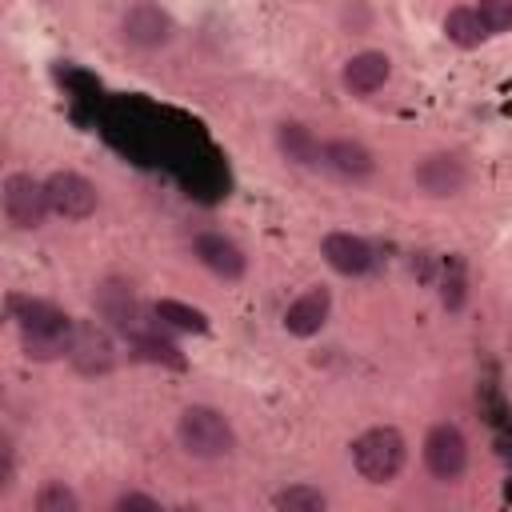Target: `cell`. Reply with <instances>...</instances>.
<instances>
[{"instance_id": "obj_1", "label": "cell", "mask_w": 512, "mask_h": 512, "mask_svg": "<svg viewBox=\"0 0 512 512\" xmlns=\"http://www.w3.org/2000/svg\"><path fill=\"white\" fill-rule=\"evenodd\" d=\"M8 316L16 324V336H20V348L28 360L48 364V360L68 356L76 316H68L60 304H52L44 296H8Z\"/></svg>"}, {"instance_id": "obj_2", "label": "cell", "mask_w": 512, "mask_h": 512, "mask_svg": "<svg viewBox=\"0 0 512 512\" xmlns=\"http://www.w3.org/2000/svg\"><path fill=\"white\" fill-rule=\"evenodd\" d=\"M176 444L184 456L216 464L236 452V428L216 404H184L176 416Z\"/></svg>"}, {"instance_id": "obj_3", "label": "cell", "mask_w": 512, "mask_h": 512, "mask_svg": "<svg viewBox=\"0 0 512 512\" xmlns=\"http://www.w3.org/2000/svg\"><path fill=\"white\" fill-rule=\"evenodd\" d=\"M352 468L364 484H392L408 464V440L396 424H372L348 444Z\"/></svg>"}, {"instance_id": "obj_4", "label": "cell", "mask_w": 512, "mask_h": 512, "mask_svg": "<svg viewBox=\"0 0 512 512\" xmlns=\"http://www.w3.org/2000/svg\"><path fill=\"white\" fill-rule=\"evenodd\" d=\"M116 32H120V44L132 48V52H164L176 44V20L164 4L156 0H132L120 20H116Z\"/></svg>"}, {"instance_id": "obj_5", "label": "cell", "mask_w": 512, "mask_h": 512, "mask_svg": "<svg viewBox=\"0 0 512 512\" xmlns=\"http://www.w3.org/2000/svg\"><path fill=\"white\" fill-rule=\"evenodd\" d=\"M420 456H424V468H428L432 480H440V484H456V480L468 472L472 444H468V436H464L460 424H452V420H436V424L424 432Z\"/></svg>"}, {"instance_id": "obj_6", "label": "cell", "mask_w": 512, "mask_h": 512, "mask_svg": "<svg viewBox=\"0 0 512 512\" xmlns=\"http://www.w3.org/2000/svg\"><path fill=\"white\" fill-rule=\"evenodd\" d=\"M0 208H4V220L16 228V232H36L44 228V220L52 216V204H48V188L40 176L32 172H8L4 184H0Z\"/></svg>"}, {"instance_id": "obj_7", "label": "cell", "mask_w": 512, "mask_h": 512, "mask_svg": "<svg viewBox=\"0 0 512 512\" xmlns=\"http://www.w3.org/2000/svg\"><path fill=\"white\" fill-rule=\"evenodd\" d=\"M112 332H116V328H108L100 316H96V320H76L64 360H68L80 376H104V372H112L116 360H120Z\"/></svg>"}, {"instance_id": "obj_8", "label": "cell", "mask_w": 512, "mask_h": 512, "mask_svg": "<svg viewBox=\"0 0 512 512\" xmlns=\"http://www.w3.org/2000/svg\"><path fill=\"white\" fill-rule=\"evenodd\" d=\"M468 180H472L468 164H464L456 152H448V148L424 152V156L412 164V184H416V192L428 196V200H456V196L468 188Z\"/></svg>"}, {"instance_id": "obj_9", "label": "cell", "mask_w": 512, "mask_h": 512, "mask_svg": "<svg viewBox=\"0 0 512 512\" xmlns=\"http://www.w3.org/2000/svg\"><path fill=\"white\" fill-rule=\"evenodd\" d=\"M44 188H48V204H52V216H60V220H88V216H96V208H100V188H96V180H88L84 172H76V168H56V172H48L44 176Z\"/></svg>"}, {"instance_id": "obj_10", "label": "cell", "mask_w": 512, "mask_h": 512, "mask_svg": "<svg viewBox=\"0 0 512 512\" xmlns=\"http://www.w3.org/2000/svg\"><path fill=\"white\" fill-rule=\"evenodd\" d=\"M192 256H196V264H200L208 276H216V280H224V284H236V280L248 276V252H244V244L232 240L228 232H216V228L196 232V236H192Z\"/></svg>"}, {"instance_id": "obj_11", "label": "cell", "mask_w": 512, "mask_h": 512, "mask_svg": "<svg viewBox=\"0 0 512 512\" xmlns=\"http://www.w3.org/2000/svg\"><path fill=\"white\" fill-rule=\"evenodd\" d=\"M92 308L120 336H144V308H140L136 288L128 280H116V276L112 280H100L96 284V296H92Z\"/></svg>"}, {"instance_id": "obj_12", "label": "cell", "mask_w": 512, "mask_h": 512, "mask_svg": "<svg viewBox=\"0 0 512 512\" xmlns=\"http://www.w3.org/2000/svg\"><path fill=\"white\" fill-rule=\"evenodd\" d=\"M392 80V56L384 48H360L340 64V88L356 100L376 96Z\"/></svg>"}, {"instance_id": "obj_13", "label": "cell", "mask_w": 512, "mask_h": 512, "mask_svg": "<svg viewBox=\"0 0 512 512\" xmlns=\"http://www.w3.org/2000/svg\"><path fill=\"white\" fill-rule=\"evenodd\" d=\"M320 256H324V264H328L336 276H348V280L368 276V272L376 268V252H372V244H368L364 236L348 232V228H332V232H324V240H320Z\"/></svg>"}, {"instance_id": "obj_14", "label": "cell", "mask_w": 512, "mask_h": 512, "mask_svg": "<svg viewBox=\"0 0 512 512\" xmlns=\"http://www.w3.org/2000/svg\"><path fill=\"white\" fill-rule=\"evenodd\" d=\"M328 316H332V288H328V284H312V288H304V292L284 308L280 324H284L288 336L312 340V336L324 332Z\"/></svg>"}, {"instance_id": "obj_15", "label": "cell", "mask_w": 512, "mask_h": 512, "mask_svg": "<svg viewBox=\"0 0 512 512\" xmlns=\"http://www.w3.org/2000/svg\"><path fill=\"white\" fill-rule=\"evenodd\" d=\"M320 168L332 172L336 180L360 184L376 172V152L356 136H332V140H324V164Z\"/></svg>"}, {"instance_id": "obj_16", "label": "cell", "mask_w": 512, "mask_h": 512, "mask_svg": "<svg viewBox=\"0 0 512 512\" xmlns=\"http://www.w3.org/2000/svg\"><path fill=\"white\" fill-rule=\"evenodd\" d=\"M272 144L292 168H320L324 164V140L304 120H280L272 128Z\"/></svg>"}, {"instance_id": "obj_17", "label": "cell", "mask_w": 512, "mask_h": 512, "mask_svg": "<svg viewBox=\"0 0 512 512\" xmlns=\"http://www.w3.org/2000/svg\"><path fill=\"white\" fill-rule=\"evenodd\" d=\"M152 316H156L160 328H172V332H184V336H204L212 328V320H208L204 308H192V304L172 300V296H160L152 304Z\"/></svg>"}, {"instance_id": "obj_18", "label": "cell", "mask_w": 512, "mask_h": 512, "mask_svg": "<svg viewBox=\"0 0 512 512\" xmlns=\"http://www.w3.org/2000/svg\"><path fill=\"white\" fill-rule=\"evenodd\" d=\"M444 40L464 48V52H472V48H480L488 40V32H484V24L476 16V4H456V8L444 12Z\"/></svg>"}, {"instance_id": "obj_19", "label": "cell", "mask_w": 512, "mask_h": 512, "mask_svg": "<svg viewBox=\"0 0 512 512\" xmlns=\"http://www.w3.org/2000/svg\"><path fill=\"white\" fill-rule=\"evenodd\" d=\"M272 508H280V512H324L328 508V496L316 488V484H288V488H280L276 496H272Z\"/></svg>"}, {"instance_id": "obj_20", "label": "cell", "mask_w": 512, "mask_h": 512, "mask_svg": "<svg viewBox=\"0 0 512 512\" xmlns=\"http://www.w3.org/2000/svg\"><path fill=\"white\" fill-rule=\"evenodd\" d=\"M32 508L36 512H80V492L64 480H44L32 496Z\"/></svg>"}, {"instance_id": "obj_21", "label": "cell", "mask_w": 512, "mask_h": 512, "mask_svg": "<svg viewBox=\"0 0 512 512\" xmlns=\"http://www.w3.org/2000/svg\"><path fill=\"white\" fill-rule=\"evenodd\" d=\"M476 16L488 36H508L512 32V0H476Z\"/></svg>"}, {"instance_id": "obj_22", "label": "cell", "mask_w": 512, "mask_h": 512, "mask_svg": "<svg viewBox=\"0 0 512 512\" xmlns=\"http://www.w3.org/2000/svg\"><path fill=\"white\" fill-rule=\"evenodd\" d=\"M164 504L156 500V496H148V492H140V488H128V492H120L116 500H112V512H160Z\"/></svg>"}, {"instance_id": "obj_23", "label": "cell", "mask_w": 512, "mask_h": 512, "mask_svg": "<svg viewBox=\"0 0 512 512\" xmlns=\"http://www.w3.org/2000/svg\"><path fill=\"white\" fill-rule=\"evenodd\" d=\"M464 300H468V284H464V276H460V272H448V276L440 280V304H444L448 312H460Z\"/></svg>"}]
</instances>
